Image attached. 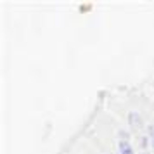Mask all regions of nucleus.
<instances>
[{"instance_id": "nucleus-1", "label": "nucleus", "mask_w": 154, "mask_h": 154, "mask_svg": "<svg viewBox=\"0 0 154 154\" xmlns=\"http://www.w3.org/2000/svg\"><path fill=\"white\" fill-rule=\"evenodd\" d=\"M119 154H133L132 147H130V144L126 140H121L119 142Z\"/></svg>"}]
</instances>
